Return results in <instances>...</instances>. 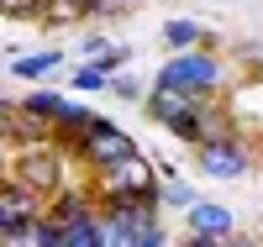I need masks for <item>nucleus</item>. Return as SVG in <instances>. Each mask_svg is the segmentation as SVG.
<instances>
[{
  "instance_id": "obj_5",
  "label": "nucleus",
  "mask_w": 263,
  "mask_h": 247,
  "mask_svg": "<svg viewBox=\"0 0 263 247\" xmlns=\"http://www.w3.org/2000/svg\"><path fill=\"white\" fill-rule=\"evenodd\" d=\"M195 110H200V100H195V95H184V89H168V84H158V89L147 95V116H153V121H163L168 131L179 126V121H190Z\"/></svg>"
},
{
  "instance_id": "obj_6",
  "label": "nucleus",
  "mask_w": 263,
  "mask_h": 247,
  "mask_svg": "<svg viewBox=\"0 0 263 247\" xmlns=\"http://www.w3.org/2000/svg\"><path fill=\"white\" fill-rule=\"evenodd\" d=\"M200 168L216 174V179H237V174H248V147H237V142H211V147H200Z\"/></svg>"
},
{
  "instance_id": "obj_7",
  "label": "nucleus",
  "mask_w": 263,
  "mask_h": 247,
  "mask_svg": "<svg viewBox=\"0 0 263 247\" xmlns=\"http://www.w3.org/2000/svg\"><path fill=\"white\" fill-rule=\"evenodd\" d=\"M0 247H63V226L53 216H42V221H32L21 232H0Z\"/></svg>"
},
{
  "instance_id": "obj_10",
  "label": "nucleus",
  "mask_w": 263,
  "mask_h": 247,
  "mask_svg": "<svg viewBox=\"0 0 263 247\" xmlns=\"http://www.w3.org/2000/svg\"><path fill=\"white\" fill-rule=\"evenodd\" d=\"M63 247H105V226L100 221H74V226H63Z\"/></svg>"
},
{
  "instance_id": "obj_18",
  "label": "nucleus",
  "mask_w": 263,
  "mask_h": 247,
  "mask_svg": "<svg viewBox=\"0 0 263 247\" xmlns=\"http://www.w3.org/2000/svg\"><path fill=\"white\" fill-rule=\"evenodd\" d=\"M190 247H227V237H205V232H195Z\"/></svg>"
},
{
  "instance_id": "obj_14",
  "label": "nucleus",
  "mask_w": 263,
  "mask_h": 247,
  "mask_svg": "<svg viewBox=\"0 0 263 247\" xmlns=\"http://www.w3.org/2000/svg\"><path fill=\"white\" fill-rule=\"evenodd\" d=\"M126 58H132V48H105V53L95 58V69L111 79V74H121V63H126Z\"/></svg>"
},
{
  "instance_id": "obj_3",
  "label": "nucleus",
  "mask_w": 263,
  "mask_h": 247,
  "mask_svg": "<svg viewBox=\"0 0 263 247\" xmlns=\"http://www.w3.org/2000/svg\"><path fill=\"white\" fill-rule=\"evenodd\" d=\"M79 153H84L95 168H116V163H126V158H137V142H132L126 131H116L111 121H95L90 131H84Z\"/></svg>"
},
{
  "instance_id": "obj_21",
  "label": "nucleus",
  "mask_w": 263,
  "mask_h": 247,
  "mask_svg": "<svg viewBox=\"0 0 263 247\" xmlns=\"http://www.w3.org/2000/svg\"><path fill=\"white\" fill-rule=\"evenodd\" d=\"M142 247H168V242H163V232H153V237H147Z\"/></svg>"
},
{
  "instance_id": "obj_15",
  "label": "nucleus",
  "mask_w": 263,
  "mask_h": 247,
  "mask_svg": "<svg viewBox=\"0 0 263 247\" xmlns=\"http://www.w3.org/2000/svg\"><path fill=\"white\" fill-rule=\"evenodd\" d=\"M0 6H6V16H11V21H21V16L42 21V0H0Z\"/></svg>"
},
{
  "instance_id": "obj_2",
  "label": "nucleus",
  "mask_w": 263,
  "mask_h": 247,
  "mask_svg": "<svg viewBox=\"0 0 263 247\" xmlns=\"http://www.w3.org/2000/svg\"><path fill=\"white\" fill-rule=\"evenodd\" d=\"M16 184H27V189H37V195H53L58 184H63V163H58V153H53V142H37V147H21V158H16Z\"/></svg>"
},
{
  "instance_id": "obj_24",
  "label": "nucleus",
  "mask_w": 263,
  "mask_h": 247,
  "mask_svg": "<svg viewBox=\"0 0 263 247\" xmlns=\"http://www.w3.org/2000/svg\"><path fill=\"white\" fill-rule=\"evenodd\" d=\"M258 74H263V63H258Z\"/></svg>"
},
{
  "instance_id": "obj_8",
  "label": "nucleus",
  "mask_w": 263,
  "mask_h": 247,
  "mask_svg": "<svg viewBox=\"0 0 263 247\" xmlns=\"http://www.w3.org/2000/svg\"><path fill=\"white\" fill-rule=\"evenodd\" d=\"M84 16H90L84 0H42V27H74Z\"/></svg>"
},
{
  "instance_id": "obj_17",
  "label": "nucleus",
  "mask_w": 263,
  "mask_h": 247,
  "mask_svg": "<svg viewBox=\"0 0 263 247\" xmlns=\"http://www.w3.org/2000/svg\"><path fill=\"white\" fill-rule=\"evenodd\" d=\"M163 200H168V205H190V211H195V195H190L184 184H168V189H163Z\"/></svg>"
},
{
  "instance_id": "obj_9",
  "label": "nucleus",
  "mask_w": 263,
  "mask_h": 247,
  "mask_svg": "<svg viewBox=\"0 0 263 247\" xmlns=\"http://www.w3.org/2000/svg\"><path fill=\"white\" fill-rule=\"evenodd\" d=\"M190 221H195V232H205V237H227L232 232V211H221V205H195Z\"/></svg>"
},
{
  "instance_id": "obj_13",
  "label": "nucleus",
  "mask_w": 263,
  "mask_h": 247,
  "mask_svg": "<svg viewBox=\"0 0 263 247\" xmlns=\"http://www.w3.org/2000/svg\"><path fill=\"white\" fill-rule=\"evenodd\" d=\"M163 42L168 48H195V42H200V21H163Z\"/></svg>"
},
{
  "instance_id": "obj_11",
  "label": "nucleus",
  "mask_w": 263,
  "mask_h": 247,
  "mask_svg": "<svg viewBox=\"0 0 263 247\" xmlns=\"http://www.w3.org/2000/svg\"><path fill=\"white\" fill-rule=\"evenodd\" d=\"M21 110H27V116H37V121H58V116H63V100L53 95V89H37L32 100H21Z\"/></svg>"
},
{
  "instance_id": "obj_19",
  "label": "nucleus",
  "mask_w": 263,
  "mask_h": 247,
  "mask_svg": "<svg viewBox=\"0 0 263 247\" xmlns=\"http://www.w3.org/2000/svg\"><path fill=\"white\" fill-rule=\"evenodd\" d=\"M116 95H121V100H137V95H142V89H137V84H132V79H116Z\"/></svg>"
},
{
  "instance_id": "obj_1",
  "label": "nucleus",
  "mask_w": 263,
  "mask_h": 247,
  "mask_svg": "<svg viewBox=\"0 0 263 247\" xmlns=\"http://www.w3.org/2000/svg\"><path fill=\"white\" fill-rule=\"evenodd\" d=\"M216 79H221V63L211 53H179V58H168L163 74H158V84L184 89V95H205V89H216Z\"/></svg>"
},
{
  "instance_id": "obj_20",
  "label": "nucleus",
  "mask_w": 263,
  "mask_h": 247,
  "mask_svg": "<svg viewBox=\"0 0 263 247\" xmlns=\"http://www.w3.org/2000/svg\"><path fill=\"white\" fill-rule=\"evenodd\" d=\"M121 6H126V0H100V6H95V11L105 16V11H121Z\"/></svg>"
},
{
  "instance_id": "obj_12",
  "label": "nucleus",
  "mask_w": 263,
  "mask_h": 247,
  "mask_svg": "<svg viewBox=\"0 0 263 247\" xmlns=\"http://www.w3.org/2000/svg\"><path fill=\"white\" fill-rule=\"evenodd\" d=\"M53 63H58V53H53V48H42V53L16 58V63H11V74H21V79H42V74L53 69Z\"/></svg>"
},
{
  "instance_id": "obj_16",
  "label": "nucleus",
  "mask_w": 263,
  "mask_h": 247,
  "mask_svg": "<svg viewBox=\"0 0 263 247\" xmlns=\"http://www.w3.org/2000/svg\"><path fill=\"white\" fill-rule=\"evenodd\" d=\"M105 84V74L95 69V63H90V69H74V89H100Z\"/></svg>"
},
{
  "instance_id": "obj_23",
  "label": "nucleus",
  "mask_w": 263,
  "mask_h": 247,
  "mask_svg": "<svg viewBox=\"0 0 263 247\" xmlns=\"http://www.w3.org/2000/svg\"><path fill=\"white\" fill-rule=\"evenodd\" d=\"M84 6H90V11H95V6H100V0H84Z\"/></svg>"
},
{
  "instance_id": "obj_22",
  "label": "nucleus",
  "mask_w": 263,
  "mask_h": 247,
  "mask_svg": "<svg viewBox=\"0 0 263 247\" xmlns=\"http://www.w3.org/2000/svg\"><path fill=\"white\" fill-rule=\"evenodd\" d=\"M232 247H263V242H232Z\"/></svg>"
},
{
  "instance_id": "obj_4",
  "label": "nucleus",
  "mask_w": 263,
  "mask_h": 247,
  "mask_svg": "<svg viewBox=\"0 0 263 247\" xmlns=\"http://www.w3.org/2000/svg\"><path fill=\"white\" fill-rule=\"evenodd\" d=\"M32 221H42V195L16 184V179H6L0 184V232H21Z\"/></svg>"
}]
</instances>
